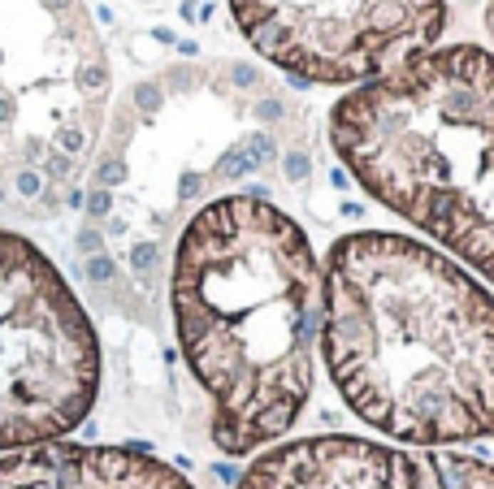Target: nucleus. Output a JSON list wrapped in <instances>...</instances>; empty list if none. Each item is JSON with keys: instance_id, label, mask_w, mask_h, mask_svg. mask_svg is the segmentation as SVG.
<instances>
[{"instance_id": "nucleus-4", "label": "nucleus", "mask_w": 494, "mask_h": 489, "mask_svg": "<svg viewBox=\"0 0 494 489\" xmlns=\"http://www.w3.org/2000/svg\"><path fill=\"white\" fill-rule=\"evenodd\" d=\"M100 394V338L31 238L0 230V451L66 442Z\"/></svg>"}, {"instance_id": "nucleus-1", "label": "nucleus", "mask_w": 494, "mask_h": 489, "mask_svg": "<svg viewBox=\"0 0 494 489\" xmlns=\"http://www.w3.org/2000/svg\"><path fill=\"white\" fill-rule=\"evenodd\" d=\"M321 347L369 428L425 451L494 438V295L429 243L360 230L329 247Z\"/></svg>"}, {"instance_id": "nucleus-8", "label": "nucleus", "mask_w": 494, "mask_h": 489, "mask_svg": "<svg viewBox=\"0 0 494 489\" xmlns=\"http://www.w3.org/2000/svg\"><path fill=\"white\" fill-rule=\"evenodd\" d=\"M78 468H83L78 442L14 451L0 459V489H78Z\"/></svg>"}, {"instance_id": "nucleus-3", "label": "nucleus", "mask_w": 494, "mask_h": 489, "mask_svg": "<svg viewBox=\"0 0 494 489\" xmlns=\"http://www.w3.org/2000/svg\"><path fill=\"white\" fill-rule=\"evenodd\" d=\"M347 174L494 282V52L429 48L329 113Z\"/></svg>"}, {"instance_id": "nucleus-2", "label": "nucleus", "mask_w": 494, "mask_h": 489, "mask_svg": "<svg viewBox=\"0 0 494 489\" xmlns=\"http://www.w3.org/2000/svg\"><path fill=\"white\" fill-rule=\"evenodd\" d=\"M170 303L217 451L243 459L287 438L317 382L325 316V268L299 221L256 195L204 204L178 238Z\"/></svg>"}, {"instance_id": "nucleus-6", "label": "nucleus", "mask_w": 494, "mask_h": 489, "mask_svg": "<svg viewBox=\"0 0 494 489\" xmlns=\"http://www.w3.org/2000/svg\"><path fill=\"white\" fill-rule=\"evenodd\" d=\"M239 489H494V463L329 433L260 451Z\"/></svg>"}, {"instance_id": "nucleus-7", "label": "nucleus", "mask_w": 494, "mask_h": 489, "mask_svg": "<svg viewBox=\"0 0 494 489\" xmlns=\"http://www.w3.org/2000/svg\"><path fill=\"white\" fill-rule=\"evenodd\" d=\"M78 489H195L148 446H83Z\"/></svg>"}, {"instance_id": "nucleus-5", "label": "nucleus", "mask_w": 494, "mask_h": 489, "mask_svg": "<svg viewBox=\"0 0 494 489\" xmlns=\"http://www.w3.org/2000/svg\"><path fill=\"white\" fill-rule=\"evenodd\" d=\"M243 39L304 83L364 87L429 52L443 0H230Z\"/></svg>"}]
</instances>
